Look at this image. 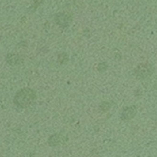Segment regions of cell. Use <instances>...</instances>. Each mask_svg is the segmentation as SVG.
<instances>
[{
	"label": "cell",
	"mask_w": 157,
	"mask_h": 157,
	"mask_svg": "<svg viewBox=\"0 0 157 157\" xmlns=\"http://www.w3.org/2000/svg\"><path fill=\"white\" fill-rule=\"evenodd\" d=\"M137 113L136 106H132L125 108L121 114V118L124 121H129L135 117Z\"/></svg>",
	"instance_id": "cell-2"
},
{
	"label": "cell",
	"mask_w": 157,
	"mask_h": 157,
	"mask_svg": "<svg viewBox=\"0 0 157 157\" xmlns=\"http://www.w3.org/2000/svg\"><path fill=\"white\" fill-rule=\"evenodd\" d=\"M36 94L29 88H24L18 91L14 98L15 104L22 108L28 107L35 101Z\"/></svg>",
	"instance_id": "cell-1"
},
{
	"label": "cell",
	"mask_w": 157,
	"mask_h": 157,
	"mask_svg": "<svg viewBox=\"0 0 157 157\" xmlns=\"http://www.w3.org/2000/svg\"><path fill=\"white\" fill-rule=\"evenodd\" d=\"M137 73L138 76H139L140 78H144L149 76V75H151V68L147 67L145 65H144V66L140 67L139 68H138Z\"/></svg>",
	"instance_id": "cell-3"
}]
</instances>
